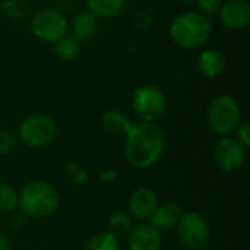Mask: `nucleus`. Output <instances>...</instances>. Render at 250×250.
Returning <instances> with one entry per match:
<instances>
[{
	"instance_id": "a878e982",
	"label": "nucleus",
	"mask_w": 250,
	"mask_h": 250,
	"mask_svg": "<svg viewBox=\"0 0 250 250\" xmlns=\"http://www.w3.org/2000/svg\"><path fill=\"white\" fill-rule=\"evenodd\" d=\"M234 132H236V139H237L242 145H245L246 148L250 146V125L248 122L240 123Z\"/></svg>"
},
{
	"instance_id": "412c9836",
	"label": "nucleus",
	"mask_w": 250,
	"mask_h": 250,
	"mask_svg": "<svg viewBox=\"0 0 250 250\" xmlns=\"http://www.w3.org/2000/svg\"><path fill=\"white\" fill-rule=\"evenodd\" d=\"M0 10L9 19H22L26 15L28 4L25 0H1Z\"/></svg>"
},
{
	"instance_id": "c85d7f7f",
	"label": "nucleus",
	"mask_w": 250,
	"mask_h": 250,
	"mask_svg": "<svg viewBox=\"0 0 250 250\" xmlns=\"http://www.w3.org/2000/svg\"><path fill=\"white\" fill-rule=\"evenodd\" d=\"M0 250H10V242L9 237L0 231Z\"/></svg>"
},
{
	"instance_id": "9d476101",
	"label": "nucleus",
	"mask_w": 250,
	"mask_h": 250,
	"mask_svg": "<svg viewBox=\"0 0 250 250\" xmlns=\"http://www.w3.org/2000/svg\"><path fill=\"white\" fill-rule=\"evenodd\" d=\"M218 16L226 28L245 29L250 23V3L248 0H224Z\"/></svg>"
},
{
	"instance_id": "ddd939ff",
	"label": "nucleus",
	"mask_w": 250,
	"mask_h": 250,
	"mask_svg": "<svg viewBox=\"0 0 250 250\" xmlns=\"http://www.w3.org/2000/svg\"><path fill=\"white\" fill-rule=\"evenodd\" d=\"M183 211L182 208L174 204V202H166L157 207L155 212L149 218V224L157 230V231H167L176 229Z\"/></svg>"
},
{
	"instance_id": "f8f14e48",
	"label": "nucleus",
	"mask_w": 250,
	"mask_h": 250,
	"mask_svg": "<svg viewBox=\"0 0 250 250\" xmlns=\"http://www.w3.org/2000/svg\"><path fill=\"white\" fill-rule=\"evenodd\" d=\"M129 250H160L161 237L151 224H138L127 233Z\"/></svg>"
},
{
	"instance_id": "cd10ccee",
	"label": "nucleus",
	"mask_w": 250,
	"mask_h": 250,
	"mask_svg": "<svg viewBox=\"0 0 250 250\" xmlns=\"http://www.w3.org/2000/svg\"><path fill=\"white\" fill-rule=\"evenodd\" d=\"M12 214V217H10V221H12V224L13 226H16V227H21V226H23V223H25V218H26V215L23 214V212H10Z\"/></svg>"
},
{
	"instance_id": "4468645a",
	"label": "nucleus",
	"mask_w": 250,
	"mask_h": 250,
	"mask_svg": "<svg viewBox=\"0 0 250 250\" xmlns=\"http://www.w3.org/2000/svg\"><path fill=\"white\" fill-rule=\"evenodd\" d=\"M227 67V59L223 51L217 48L204 50L198 59V70L205 78H217Z\"/></svg>"
},
{
	"instance_id": "1a4fd4ad",
	"label": "nucleus",
	"mask_w": 250,
	"mask_h": 250,
	"mask_svg": "<svg viewBox=\"0 0 250 250\" xmlns=\"http://www.w3.org/2000/svg\"><path fill=\"white\" fill-rule=\"evenodd\" d=\"M214 158L217 166L226 171L233 173L242 168L245 158H246V146L242 145L236 138L223 136L214 151Z\"/></svg>"
},
{
	"instance_id": "9b49d317",
	"label": "nucleus",
	"mask_w": 250,
	"mask_h": 250,
	"mask_svg": "<svg viewBox=\"0 0 250 250\" xmlns=\"http://www.w3.org/2000/svg\"><path fill=\"white\" fill-rule=\"evenodd\" d=\"M129 214L141 221H146L152 217L155 212L158 204V196L157 193L146 186H141L135 189L129 198Z\"/></svg>"
},
{
	"instance_id": "a211bd4d",
	"label": "nucleus",
	"mask_w": 250,
	"mask_h": 250,
	"mask_svg": "<svg viewBox=\"0 0 250 250\" xmlns=\"http://www.w3.org/2000/svg\"><path fill=\"white\" fill-rule=\"evenodd\" d=\"M85 250H120V243L111 231H100L88 240Z\"/></svg>"
},
{
	"instance_id": "f03ea898",
	"label": "nucleus",
	"mask_w": 250,
	"mask_h": 250,
	"mask_svg": "<svg viewBox=\"0 0 250 250\" xmlns=\"http://www.w3.org/2000/svg\"><path fill=\"white\" fill-rule=\"evenodd\" d=\"M212 32L211 19L199 10H188L177 15L170 25L171 40L182 48H199L208 42Z\"/></svg>"
},
{
	"instance_id": "c756f323",
	"label": "nucleus",
	"mask_w": 250,
	"mask_h": 250,
	"mask_svg": "<svg viewBox=\"0 0 250 250\" xmlns=\"http://www.w3.org/2000/svg\"><path fill=\"white\" fill-rule=\"evenodd\" d=\"M177 1H180V3H185V4H192V3H195L196 0H177Z\"/></svg>"
},
{
	"instance_id": "bb28decb",
	"label": "nucleus",
	"mask_w": 250,
	"mask_h": 250,
	"mask_svg": "<svg viewBox=\"0 0 250 250\" xmlns=\"http://www.w3.org/2000/svg\"><path fill=\"white\" fill-rule=\"evenodd\" d=\"M117 176H119L117 170H114V168H107V170L101 174V180H103L104 183H110V182H114V180L117 179Z\"/></svg>"
},
{
	"instance_id": "dca6fc26",
	"label": "nucleus",
	"mask_w": 250,
	"mask_h": 250,
	"mask_svg": "<svg viewBox=\"0 0 250 250\" xmlns=\"http://www.w3.org/2000/svg\"><path fill=\"white\" fill-rule=\"evenodd\" d=\"M132 126V119L125 111L110 110L103 116V127L113 136H126Z\"/></svg>"
},
{
	"instance_id": "2eb2a0df",
	"label": "nucleus",
	"mask_w": 250,
	"mask_h": 250,
	"mask_svg": "<svg viewBox=\"0 0 250 250\" xmlns=\"http://www.w3.org/2000/svg\"><path fill=\"white\" fill-rule=\"evenodd\" d=\"M72 31V37L76 41H88L94 38L98 32V18L88 12H79L75 15L69 25Z\"/></svg>"
},
{
	"instance_id": "393cba45",
	"label": "nucleus",
	"mask_w": 250,
	"mask_h": 250,
	"mask_svg": "<svg viewBox=\"0 0 250 250\" xmlns=\"http://www.w3.org/2000/svg\"><path fill=\"white\" fill-rule=\"evenodd\" d=\"M66 171H67L69 177H70L75 183H78V185L85 183L86 179H88V174L85 173V170H83L79 164H76V163H70V164L66 167Z\"/></svg>"
},
{
	"instance_id": "2f4dec72",
	"label": "nucleus",
	"mask_w": 250,
	"mask_h": 250,
	"mask_svg": "<svg viewBox=\"0 0 250 250\" xmlns=\"http://www.w3.org/2000/svg\"><path fill=\"white\" fill-rule=\"evenodd\" d=\"M199 250H208V249H205V248H204V249H199Z\"/></svg>"
},
{
	"instance_id": "aec40b11",
	"label": "nucleus",
	"mask_w": 250,
	"mask_h": 250,
	"mask_svg": "<svg viewBox=\"0 0 250 250\" xmlns=\"http://www.w3.org/2000/svg\"><path fill=\"white\" fill-rule=\"evenodd\" d=\"M107 223H108L110 231L113 234H127L130 231V229L133 227L130 215L123 212V211L111 212L108 220H107Z\"/></svg>"
},
{
	"instance_id": "423d86ee",
	"label": "nucleus",
	"mask_w": 250,
	"mask_h": 250,
	"mask_svg": "<svg viewBox=\"0 0 250 250\" xmlns=\"http://www.w3.org/2000/svg\"><path fill=\"white\" fill-rule=\"evenodd\" d=\"M132 108L141 122L155 123L167 110V97L157 85H142L133 92Z\"/></svg>"
},
{
	"instance_id": "4be33fe9",
	"label": "nucleus",
	"mask_w": 250,
	"mask_h": 250,
	"mask_svg": "<svg viewBox=\"0 0 250 250\" xmlns=\"http://www.w3.org/2000/svg\"><path fill=\"white\" fill-rule=\"evenodd\" d=\"M18 207V195L16 192L7 186L0 183V212L1 214H10Z\"/></svg>"
},
{
	"instance_id": "5701e85b",
	"label": "nucleus",
	"mask_w": 250,
	"mask_h": 250,
	"mask_svg": "<svg viewBox=\"0 0 250 250\" xmlns=\"http://www.w3.org/2000/svg\"><path fill=\"white\" fill-rule=\"evenodd\" d=\"M16 145H18V138L15 133L9 130L0 132V155H9L10 152L15 151Z\"/></svg>"
},
{
	"instance_id": "f257e3e1",
	"label": "nucleus",
	"mask_w": 250,
	"mask_h": 250,
	"mask_svg": "<svg viewBox=\"0 0 250 250\" xmlns=\"http://www.w3.org/2000/svg\"><path fill=\"white\" fill-rule=\"evenodd\" d=\"M166 151V135L157 123H133L125 136V157L136 168H148Z\"/></svg>"
},
{
	"instance_id": "6ab92c4d",
	"label": "nucleus",
	"mask_w": 250,
	"mask_h": 250,
	"mask_svg": "<svg viewBox=\"0 0 250 250\" xmlns=\"http://www.w3.org/2000/svg\"><path fill=\"white\" fill-rule=\"evenodd\" d=\"M54 53L63 62H72L79 54V44L73 37H63L54 42Z\"/></svg>"
},
{
	"instance_id": "6e6552de",
	"label": "nucleus",
	"mask_w": 250,
	"mask_h": 250,
	"mask_svg": "<svg viewBox=\"0 0 250 250\" xmlns=\"http://www.w3.org/2000/svg\"><path fill=\"white\" fill-rule=\"evenodd\" d=\"M32 34L44 42H57L66 37L69 22L63 13L53 9H42L31 19Z\"/></svg>"
},
{
	"instance_id": "b1692460",
	"label": "nucleus",
	"mask_w": 250,
	"mask_h": 250,
	"mask_svg": "<svg viewBox=\"0 0 250 250\" xmlns=\"http://www.w3.org/2000/svg\"><path fill=\"white\" fill-rule=\"evenodd\" d=\"M196 3H198L199 12L209 18L212 15H218L224 0H196Z\"/></svg>"
},
{
	"instance_id": "f3484780",
	"label": "nucleus",
	"mask_w": 250,
	"mask_h": 250,
	"mask_svg": "<svg viewBox=\"0 0 250 250\" xmlns=\"http://www.w3.org/2000/svg\"><path fill=\"white\" fill-rule=\"evenodd\" d=\"M126 4V0H86L88 10L97 18L108 19L117 16Z\"/></svg>"
},
{
	"instance_id": "7ed1b4c3",
	"label": "nucleus",
	"mask_w": 250,
	"mask_h": 250,
	"mask_svg": "<svg viewBox=\"0 0 250 250\" xmlns=\"http://www.w3.org/2000/svg\"><path fill=\"white\" fill-rule=\"evenodd\" d=\"M59 201L56 188L44 180L29 182L18 195L21 212L31 218H47L53 215L59 207Z\"/></svg>"
},
{
	"instance_id": "7c9ffc66",
	"label": "nucleus",
	"mask_w": 250,
	"mask_h": 250,
	"mask_svg": "<svg viewBox=\"0 0 250 250\" xmlns=\"http://www.w3.org/2000/svg\"><path fill=\"white\" fill-rule=\"evenodd\" d=\"M130 1H142V0H130Z\"/></svg>"
},
{
	"instance_id": "20e7f679",
	"label": "nucleus",
	"mask_w": 250,
	"mask_h": 250,
	"mask_svg": "<svg viewBox=\"0 0 250 250\" xmlns=\"http://www.w3.org/2000/svg\"><path fill=\"white\" fill-rule=\"evenodd\" d=\"M207 120L214 133L229 136L242 123V111L237 101L231 95L223 94L209 103Z\"/></svg>"
},
{
	"instance_id": "39448f33",
	"label": "nucleus",
	"mask_w": 250,
	"mask_h": 250,
	"mask_svg": "<svg viewBox=\"0 0 250 250\" xmlns=\"http://www.w3.org/2000/svg\"><path fill=\"white\" fill-rule=\"evenodd\" d=\"M59 127L54 119L45 114L25 117L18 129V139L29 148H45L57 138Z\"/></svg>"
},
{
	"instance_id": "0eeeda50",
	"label": "nucleus",
	"mask_w": 250,
	"mask_h": 250,
	"mask_svg": "<svg viewBox=\"0 0 250 250\" xmlns=\"http://www.w3.org/2000/svg\"><path fill=\"white\" fill-rule=\"evenodd\" d=\"M177 237L189 250L204 249L211 237V230L207 220L199 212H183L177 226Z\"/></svg>"
}]
</instances>
